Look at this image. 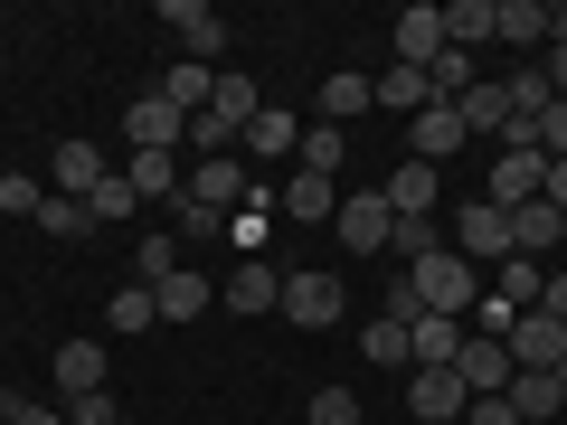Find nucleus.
Here are the masks:
<instances>
[{
  "label": "nucleus",
  "mask_w": 567,
  "mask_h": 425,
  "mask_svg": "<svg viewBox=\"0 0 567 425\" xmlns=\"http://www.w3.org/2000/svg\"><path fill=\"white\" fill-rule=\"evenodd\" d=\"M398 274L416 283V303H425V312H454V322H464V312L483 303V265H464V256H454V246H435V256L398 265Z\"/></svg>",
  "instance_id": "f257e3e1"
},
{
  "label": "nucleus",
  "mask_w": 567,
  "mask_h": 425,
  "mask_svg": "<svg viewBox=\"0 0 567 425\" xmlns=\"http://www.w3.org/2000/svg\"><path fill=\"white\" fill-rule=\"evenodd\" d=\"M539 180H548V152H539V133H529V123H511V133H502V162H492V189H483V199H492V208L511 218V208H529V199H539Z\"/></svg>",
  "instance_id": "f03ea898"
},
{
  "label": "nucleus",
  "mask_w": 567,
  "mask_h": 425,
  "mask_svg": "<svg viewBox=\"0 0 567 425\" xmlns=\"http://www.w3.org/2000/svg\"><path fill=\"white\" fill-rule=\"evenodd\" d=\"M502 350H511V369H567V322L558 312H511V331H502Z\"/></svg>",
  "instance_id": "7ed1b4c3"
},
{
  "label": "nucleus",
  "mask_w": 567,
  "mask_h": 425,
  "mask_svg": "<svg viewBox=\"0 0 567 425\" xmlns=\"http://www.w3.org/2000/svg\"><path fill=\"white\" fill-rule=\"evenodd\" d=\"M341 303H350V293H341V274H322V265H312V274H284V322H293V331H331V322H341Z\"/></svg>",
  "instance_id": "20e7f679"
},
{
  "label": "nucleus",
  "mask_w": 567,
  "mask_h": 425,
  "mask_svg": "<svg viewBox=\"0 0 567 425\" xmlns=\"http://www.w3.org/2000/svg\"><path fill=\"white\" fill-rule=\"evenodd\" d=\"M331 237H341V246H350V256H379V246H388V237H398V208H388V199H379V189H350V199H341V208H331Z\"/></svg>",
  "instance_id": "39448f33"
},
{
  "label": "nucleus",
  "mask_w": 567,
  "mask_h": 425,
  "mask_svg": "<svg viewBox=\"0 0 567 425\" xmlns=\"http://www.w3.org/2000/svg\"><path fill=\"white\" fill-rule=\"evenodd\" d=\"M492 39L502 48H548V39H567V10L558 0H492Z\"/></svg>",
  "instance_id": "423d86ee"
},
{
  "label": "nucleus",
  "mask_w": 567,
  "mask_h": 425,
  "mask_svg": "<svg viewBox=\"0 0 567 425\" xmlns=\"http://www.w3.org/2000/svg\"><path fill=\"white\" fill-rule=\"evenodd\" d=\"M162 29L189 48V66H218L227 58V20L208 10V0H162Z\"/></svg>",
  "instance_id": "0eeeda50"
},
{
  "label": "nucleus",
  "mask_w": 567,
  "mask_h": 425,
  "mask_svg": "<svg viewBox=\"0 0 567 425\" xmlns=\"http://www.w3.org/2000/svg\"><path fill=\"white\" fill-rule=\"evenodd\" d=\"M123 133H133V152H171V142H189V114L162 95V85H152V95L123 104Z\"/></svg>",
  "instance_id": "6e6552de"
},
{
  "label": "nucleus",
  "mask_w": 567,
  "mask_h": 425,
  "mask_svg": "<svg viewBox=\"0 0 567 425\" xmlns=\"http://www.w3.org/2000/svg\"><path fill=\"white\" fill-rule=\"evenodd\" d=\"M189 199H199V208H218V218H237V208L256 199V180H246V162H237V152H208V162L189 170Z\"/></svg>",
  "instance_id": "1a4fd4ad"
},
{
  "label": "nucleus",
  "mask_w": 567,
  "mask_h": 425,
  "mask_svg": "<svg viewBox=\"0 0 567 425\" xmlns=\"http://www.w3.org/2000/svg\"><path fill=\"white\" fill-rule=\"evenodd\" d=\"M454 256H464V265H502V256H511V218H502L492 199L454 208Z\"/></svg>",
  "instance_id": "9d476101"
},
{
  "label": "nucleus",
  "mask_w": 567,
  "mask_h": 425,
  "mask_svg": "<svg viewBox=\"0 0 567 425\" xmlns=\"http://www.w3.org/2000/svg\"><path fill=\"white\" fill-rule=\"evenodd\" d=\"M388 39H398V66H435L445 58V10H435V0H416V10H398V20H388Z\"/></svg>",
  "instance_id": "9b49d317"
},
{
  "label": "nucleus",
  "mask_w": 567,
  "mask_h": 425,
  "mask_svg": "<svg viewBox=\"0 0 567 425\" xmlns=\"http://www.w3.org/2000/svg\"><path fill=\"white\" fill-rule=\"evenodd\" d=\"M406 406H416V425H454L473 406V387L454 369H406Z\"/></svg>",
  "instance_id": "f8f14e48"
},
{
  "label": "nucleus",
  "mask_w": 567,
  "mask_h": 425,
  "mask_svg": "<svg viewBox=\"0 0 567 425\" xmlns=\"http://www.w3.org/2000/svg\"><path fill=\"white\" fill-rule=\"evenodd\" d=\"M511 416H529V425H558L567 416V369H511Z\"/></svg>",
  "instance_id": "ddd939ff"
},
{
  "label": "nucleus",
  "mask_w": 567,
  "mask_h": 425,
  "mask_svg": "<svg viewBox=\"0 0 567 425\" xmlns=\"http://www.w3.org/2000/svg\"><path fill=\"white\" fill-rule=\"evenodd\" d=\"M454 379H464L473 397H502V387H511V350H502V341H483V331L464 322V350H454Z\"/></svg>",
  "instance_id": "4468645a"
},
{
  "label": "nucleus",
  "mask_w": 567,
  "mask_h": 425,
  "mask_svg": "<svg viewBox=\"0 0 567 425\" xmlns=\"http://www.w3.org/2000/svg\"><path fill=\"white\" fill-rule=\"evenodd\" d=\"M406 142H416V162H435V170H445L473 133H464V114H454V104H425V114H406Z\"/></svg>",
  "instance_id": "2eb2a0df"
},
{
  "label": "nucleus",
  "mask_w": 567,
  "mask_h": 425,
  "mask_svg": "<svg viewBox=\"0 0 567 425\" xmlns=\"http://www.w3.org/2000/svg\"><path fill=\"white\" fill-rule=\"evenodd\" d=\"M48 180H58V199H95V189L114 180V170H104V152H95V142H58Z\"/></svg>",
  "instance_id": "dca6fc26"
},
{
  "label": "nucleus",
  "mask_w": 567,
  "mask_h": 425,
  "mask_svg": "<svg viewBox=\"0 0 567 425\" xmlns=\"http://www.w3.org/2000/svg\"><path fill=\"white\" fill-rule=\"evenodd\" d=\"M454 350H464V322L454 312H416L406 322V360L416 369H454Z\"/></svg>",
  "instance_id": "f3484780"
},
{
  "label": "nucleus",
  "mask_w": 567,
  "mask_h": 425,
  "mask_svg": "<svg viewBox=\"0 0 567 425\" xmlns=\"http://www.w3.org/2000/svg\"><path fill=\"white\" fill-rule=\"evenodd\" d=\"M218 303H227V312H275V303H284V274H275L265 256H246L237 274L218 283Z\"/></svg>",
  "instance_id": "a211bd4d"
},
{
  "label": "nucleus",
  "mask_w": 567,
  "mask_h": 425,
  "mask_svg": "<svg viewBox=\"0 0 567 425\" xmlns=\"http://www.w3.org/2000/svg\"><path fill=\"white\" fill-rule=\"evenodd\" d=\"M48 369H58V397L66 406L95 397V387H104V341H58V360H48Z\"/></svg>",
  "instance_id": "6ab92c4d"
},
{
  "label": "nucleus",
  "mask_w": 567,
  "mask_h": 425,
  "mask_svg": "<svg viewBox=\"0 0 567 425\" xmlns=\"http://www.w3.org/2000/svg\"><path fill=\"white\" fill-rule=\"evenodd\" d=\"M379 199L398 208V218H435V162H398L379 180Z\"/></svg>",
  "instance_id": "aec40b11"
},
{
  "label": "nucleus",
  "mask_w": 567,
  "mask_h": 425,
  "mask_svg": "<svg viewBox=\"0 0 567 425\" xmlns=\"http://www.w3.org/2000/svg\"><path fill=\"white\" fill-rule=\"evenodd\" d=\"M275 208H284L293 227H331V208H341V180H312V170H293Z\"/></svg>",
  "instance_id": "412c9836"
},
{
  "label": "nucleus",
  "mask_w": 567,
  "mask_h": 425,
  "mask_svg": "<svg viewBox=\"0 0 567 425\" xmlns=\"http://www.w3.org/2000/svg\"><path fill=\"white\" fill-rule=\"evenodd\" d=\"M548 246H567V218L548 199H529V208H511V256H548Z\"/></svg>",
  "instance_id": "4be33fe9"
},
{
  "label": "nucleus",
  "mask_w": 567,
  "mask_h": 425,
  "mask_svg": "<svg viewBox=\"0 0 567 425\" xmlns=\"http://www.w3.org/2000/svg\"><path fill=\"white\" fill-rule=\"evenodd\" d=\"M246 152H265V162H284V152H303V114H293V104H265V114L246 123Z\"/></svg>",
  "instance_id": "5701e85b"
},
{
  "label": "nucleus",
  "mask_w": 567,
  "mask_h": 425,
  "mask_svg": "<svg viewBox=\"0 0 567 425\" xmlns=\"http://www.w3.org/2000/svg\"><path fill=\"white\" fill-rule=\"evenodd\" d=\"M502 104H511V123H539L548 104H558V85H548V66H511V76H502Z\"/></svg>",
  "instance_id": "b1692460"
},
{
  "label": "nucleus",
  "mask_w": 567,
  "mask_h": 425,
  "mask_svg": "<svg viewBox=\"0 0 567 425\" xmlns=\"http://www.w3.org/2000/svg\"><path fill=\"white\" fill-rule=\"evenodd\" d=\"M123 180H133V199H181V162H171V152H133V170H123Z\"/></svg>",
  "instance_id": "393cba45"
},
{
  "label": "nucleus",
  "mask_w": 567,
  "mask_h": 425,
  "mask_svg": "<svg viewBox=\"0 0 567 425\" xmlns=\"http://www.w3.org/2000/svg\"><path fill=\"white\" fill-rule=\"evenodd\" d=\"M445 48H492V0H445Z\"/></svg>",
  "instance_id": "a878e982"
},
{
  "label": "nucleus",
  "mask_w": 567,
  "mask_h": 425,
  "mask_svg": "<svg viewBox=\"0 0 567 425\" xmlns=\"http://www.w3.org/2000/svg\"><path fill=\"white\" fill-rule=\"evenodd\" d=\"M312 104H322V123H360L379 95H369V76H322V95H312Z\"/></svg>",
  "instance_id": "bb28decb"
},
{
  "label": "nucleus",
  "mask_w": 567,
  "mask_h": 425,
  "mask_svg": "<svg viewBox=\"0 0 567 425\" xmlns=\"http://www.w3.org/2000/svg\"><path fill=\"white\" fill-rule=\"evenodd\" d=\"M539 274H548V265H529V256H502V265H492V293H502L511 312H529V303H539Z\"/></svg>",
  "instance_id": "cd10ccee"
},
{
  "label": "nucleus",
  "mask_w": 567,
  "mask_h": 425,
  "mask_svg": "<svg viewBox=\"0 0 567 425\" xmlns=\"http://www.w3.org/2000/svg\"><path fill=\"white\" fill-rule=\"evenodd\" d=\"M369 95L398 104V114H425V104H435V85H425L416 66H388V76H369Z\"/></svg>",
  "instance_id": "c85d7f7f"
},
{
  "label": "nucleus",
  "mask_w": 567,
  "mask_h": 425,
  "mask_svg": "<svg viewBox=\"0 0 567 425\" xmlns=\"http://www.w3.org/2000/svg\"><path fill=\"white\" fill-rule=\"evenodd\" d=\"M39 227H48L58 246H76V237H95V208H85V199H58V189H48V199H39Z\"/></svg>",
  "instance_id": "c756f323"
},
{
  "label": "nucleus",
  "mask_w": 567,
  "mask_h": 425,
  "mask_svg": "<svg viewBox=\"0 0 567 425\" xmlns=\"http://www.w3.org/2000/svg\"><path fill=\"white\" fill-rule=\"evenodd\" d=\"M162 95L181 104L189 123H199V114H208V95H218V76H208V66H189V58H181V66H171V76H162Z\"/></svg>",
  "instance_id": "7c9ffc66"
},
{
  "label": "nucleus",
  "mask_w": 567,
  "mask_h": 425,
  "mask_svg": "<svg viewBox=\"0 0 567 425\" xmlns=\"http://www.w3.org/2000/svg\"><path fill=\"white\" fill-rule=\"evenodd\" d=\"M293 162L312 170V180H341V123H303V152Z\"/></svg>",
  "instance_id": "2f4dec72"
},
{
  "label": "nucleus",
  "mask_w": 567,
  "mask_h": 425,
  "mask_svg": "<svg viewBox=\"0 0 567 425\" xmlns=\"http://www.w3.org/2000/svg\"><path fill=\"white\" fill-rule=\"evenodd\" d=\"M152 303H162V322H199V312H208V283L199 274H171V283H152Z\"/></svg>",
  "instance_id": "473e14b6"
},
{
  "label": "nucleus",
  "mask_w": 567,
  "mask_h": 425,
  "mask_svg": "<svg viewBox=\"0 0 567 425\" xmlns=\"http://www.w3.org/2000/svg\"><path fill=\"white\" fill-rule=\"evenodd\" d=\"M162 322V303H152V283H123L114 303H104V331H152Z\"/></svg>",
  "instance_id": "72a5a7b5"
},
{
  "label": "nucleus",
  "mask_w": 567,
  "mask_h": 425,
  "mask_svg": "<svg viewBox=\"0 0 567 425\" xmlns=\"http://www.w3.org/2000/svg\"><path fill=\"white\" fill-rule=\"evenodd\" d=\"M454 114H464V133H511V104H502V85H473V95L454 104Z\"/></svg>",
  "instance_id": "f704fd0d"
},
{
  "label": "nucleus",
  "mask_w": 567,
  "mask_h": 425,
  "mask_svg": "<svg viewBox=\"0 0 567 425\" xmlns=\"http://www.w3.org/2000/svg\"><path fill=\"white\" fill-rule=\"evenodd\" d=\"M181 274V237H142L133 246V283H171Z\"/></svg>",
  "instance_id": "c9c22d12"
},
{
  "label": "nucleus",
  "mask_w": 567,
  "mask_h": 425,
  "mask_svg": "<svg viewBox=\"0 0 567 425\" xmlns=\"http://www.w3.org/2000/svg\"><path fill=\"white\" fill-rule=\"evenodd\" d=\"M360 360H379V369H416V360H406V322H369V331H360Z\"/></svg>",
  "instance_id": "e433bc0d"
},
{
  "label": "nucleus",
  "mask_w": 567,
  "mask_h": 425,
  "mask_svg": "<svg viewBox=\"0 0 567 425\" xmlns=\"http://www.w3.org/2000/svg\"><path fill=\"white\" fill-rule=\"evenodd\" d=\"M435 246H445V237H435V218H398V237H388V256H406V265H416V256H435Z\"/></svg>",
  "instance_id": "4c0bfd02"
},
{
  "label": "nucleus",
  "mask_w": 567,
  "mask_h": 425,
  "mask_svg": "<svg viewBox=\"0 0 567 425\" xmlns=\"http://www.w3.org/2000/svg\"><path fill=\"white\" fill-rule=\"evenodd\" d=\"M265 218H275V199L256 189V199H246L237 218H227V246H265Z\"/></svg>",
  "instance_id": "58836bf2"
},
{
  "label": "nucleus",
  "mask_w": 567,
  "mask_h": 425,
  "mask_svg": "<svg viewBox=\"0 0 567 425\" xmlns=\"http://www.w3.org/2000/svg\"><path fill=\"white\" fill-rule=\"evenodd\" d=\"M303 425H360V397H350V387H322V397L303 406Z\"/></svg>",
  "instance_id": "ea45409f"
},
{
  "label": "nucleus",
  "mask_w": 567,
  "mask_h": 425,
  "mask_svg": "<svg viewBox=\"0 0 567 425\" xmlns=\"http://www.w3.org/2000/svg\"><path fill=\"white\" fill-rule=\"evenodd\" d=\"M39 199H48L39 180H20V170H0V218H39Z\"/></svg>",
  "instance_id": "a19ab883"
},
{
  "label": "nucleus",
  "mask_w": 567,
  "mask_h": 425,
  "mask_svg": "<svg viewBox=\"0 0 567 425\" xmlns=\"http://www.w3.org/2000/svg\"><path fill=\"white\" fill-rule=\"evenodd\" d=\"M85 208H95V227L133 218V180H123V170H114V180H104V189H95V199H85Z\"/></svg>",
  "instance_id": "79ce46f5"
},
{
  "label": "nucleus",
  "mask_w": 567,
  "mask_h": 425,
  "mask_svg": "<svg viewBox=\"0 0 567 425\" xmlns=\"http://www.w3.org/2000/svg\"><path fill=\"white\" fill-rule=\"evenodd\" d=\"M529 133H539V152H548V162H567V95H558V104H548V114H539V123H529Z\"/></svg>",
  "instance_id": "37998d69"
},
{
  "label": "nucleus",
  "mask_w": 567,
  "mask_h": 425,
  "mask_svg": "<svg viewBox=\"0 0 567 425\" xmlns=\"http://www.w3.org/2000/svg\"><path fill=\"white\" fill-rule=\"evenodd\" d=\"M181 237H208V246H218V237H227V218H218V208H199V199L181 189Z\"/></svg>",
  "instance_id": "c03bdc74"
},
{
  "label": "nucleus",
  "mask_w": 567,
  "mask_h": 425,
  "mask_svg": "<svg viewBox=\"0 0 567 425\" xmlns=\"http://www.w3.org/2000/svg\"><path fill=\"white\" fill-rule=\"evenodd\" d=\"M66 425H123V406L95 387V397H76V406H66Z\"/></svg>",
  "instance_id": "a18cd8bd"
},
{
  "label": "nucleus",
  "mask_w": 567,
  "mask_h": 425,
  "mask_svg": "<svg viewBox=\"0 0 567 425\" xmlns=\"http://www.w3.org/2000/svg\"><path fill=\"white\" fill-rule=\"evenodd\" d=\"M416 312H425V303H416V283L398 274V283H388V303H379V322H416Z\"/></svg>",
  "instance_id": "49530a36"
},
{
  "label": "nucleus",
  "mask_w": 567,
  "mask_h": 425,
  "mask_svg": "<svg viewBox=\"0 0 567 425\" xmlns=\"http://www.w3.org/2000/svg\"><path fill=\"white\" fill-rule=\"evenodd\" d=\"M464 425H520V416H511V397H473V406H464Z\"/></svg>",
  "instance_id": "de8ad7c7"
},
{
  "label": "nucleus",
  "mask_w": 567,
  "mask_h": 425,
  "mask_svg": "<svg viewBox=\"0 0 567 425\" xmlns=\"http://www.w3.org/2000/svg\"><path fill=\"white\" fill-rule=\"evenodd\" d=\"M10 425H66V406H29V397H10Z\"/></svg>",
  "instance_id": "09e8293b"
},
{
  "label": "nucleus",
  "mask_w": 567,
  "mask_h": 425,
  "mask_svg": "<svg viewBox=\"0 0 567 425\" xmlns=\"http://www.w3.org/2000/svg\"><path fill=\"white\" fill-rule=\"evenodd\" d=\"M539 312H558V322H567V265H558V274H539Z\"/></svg>",
  "instance_id": "8fccbe9b"
},
{
  "label": "nucleus",
  "mask_w": 567,
  "mask_h": 425,
  "mask_svg": "<svg viewBox=\"0 0 567 425\" xmlns=\"http://www.w3.org/2000/svg\"><path fill=\"white\" fill-rule=\"evenodd\" d=\"M539 199H548V208H558V218H567V162H548V180H539Z\"/></svg>",
  "instance_id": "3c124183"
},
{
  "label": "nucleus",
  "mask_w": 567,
  "mask_h": 425,
  "mask_svg": "<svg viewBox=\"0 0 567 425\" xmlns=\"http://www.w3.org/2000/svg\"><path fill=\"white\" fill-rule=\"evenodd\" d=\"M539 66H548V85L567 95V39H548V58H539Z\"/></svg>",
  "instance_id": "603ef678"
},
{
  "label": "nucleus",
  "mask_w": 567,
  "mask_h": 425,
  "mask_svg": "<svg viewBox=\"0 0 567 425\" xmlns=\"http://www.w3.org/2000/svg\"><path fill=\"white\" fill-rule=\"evenodd\" d=\"M0 425H10V397H0Z\"/></svg>",
  "instance_id": "864d4df0"
},
{
  "label": "nucleus",
  "mask_w": 567,
  "mask_h": 425,
  "mask_svg": "<svg viewBox=\"0 0 567 425\" xmlns=\"http://www.w3.org/2000/svg\"><path fill=\"white\" fill-rule=\"evenodd\" d=\"M0 341H10V322H0Z\"/></svg>",
  "instance_id": "5fc2aeb1"
},
{
  "label": "nucleus",
  "mask_w": 567,
  "mask_h": 425,
  "mask_svg": "<svg viewBox=\"0 0 567 425\" xmlns=\"http://www.w3.org/2000/svg\"><path fill=\"white\" fill-rule=\"evenodd\" d=\"M454 425H464V416H454Z\"/></svg>",
  "instance_id": "6e6d98bb"
}]
</instances>
